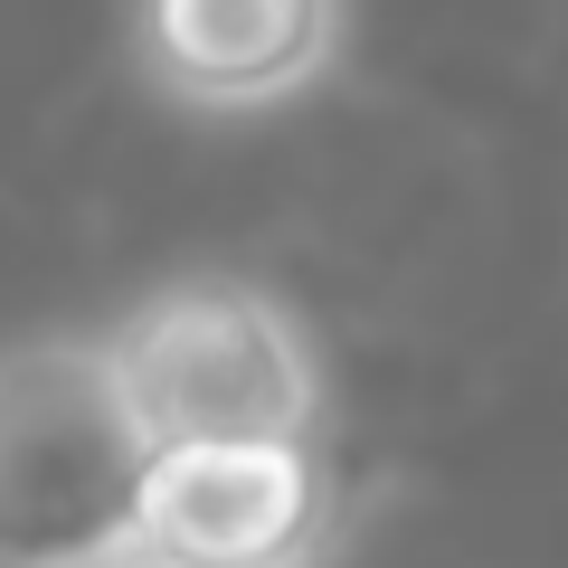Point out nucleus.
Listing matches in <instances>:
<instances>
[{
  "mask_svg": "<svg viewBox=\"0 0 568 568\" xmlns=\"http://www.w3.org/2000/svg\"><path fill=\"white\" fill-rule=\"evenodd\" d=\"M114 568H209V559H171V549H133V559H114Z\"/></svg>",
  "mask_w": 568,
  "mask_h": 568,
  "instance_id": "5",
  "label": "nucleus"
},
{
  "mask_svg": "<svg viewBox=\"0 0 568 568\" xmlns=\"http://www.w3.org/2000/svg\"><path fill=\"white\" fill-rule=\"evenodd\" d=\"M351 0H133V67L190 114H265L342 67Z\"/></svg>",
  "mask_w": 568,
  "mask_h": 568,
  "instance_id": "4",
  "label": "nucleus"
},
{
  "mask_svg": "<svg viewBox=\"0 0 568 568\" xmlns=\"http://www.w3.org/2000/svg\"><path fill=\"white\" fill-rule=\"evenodd\" d=\"M332 530V484L313 436H200L152 446L142 474V549L209 568H313Z\"/></svg>",
  "mask_w": 568,
  "mask_h": 568,
  "instance_id": "3",
  "label": "nucleus"
},
{
  "mask_svg": "<svg viewBox=\"0 0 568 568\" xmlns=\"http://www.w3.org/2000/svg\"><path fill=\"white\" fill-rule=\"evenodd\" d=\"M104 351H114V379L152 446L313 436L323 426V361L275 284L171 275L104 332Z\"/></svg>",
  "mask_w": 568,
  "mask_h": 568,
  "instance_id": "2",
  "label": "nucleus"
},
{
  "mask_svg": "<svg viewBox=\"0 0 568 568\" xmlns=\"http://www.w3.org/2000/svg\"><path fill=\"white\" fill-rule=\"evenodd\" d=\"M142 436L104 332L0 351V568H114L142 549Z\"/></svg>",
  "mask_w": 568,
  "mask_h": 568,
  "instance_id": "1",
  "label": "nucleus"
}]
</instances>
